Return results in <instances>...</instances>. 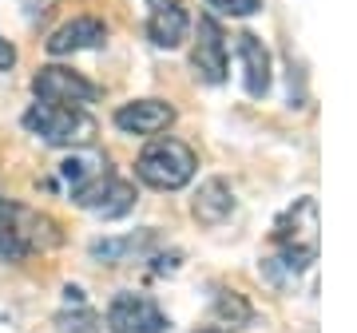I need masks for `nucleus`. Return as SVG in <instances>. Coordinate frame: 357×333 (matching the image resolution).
<instances>
[{
	"mask_svg": "<svg viewBox=\"0 0 357 333\" xmlns=\"http://www.w3.org/2000/svg\"><path fill=\"white\" fill-rule=\"evenodd\" d=\"M28 210L24 206L8 203L4 194H0V262H8V266H16V262H24L28 254H32V231H28Z\"/></svg>",
	"mask_w": 357,
	"mask_h": 333,
	"instance_id": "f8f14e48",
	"label": "nucleus"
},
{
	"mask_svg": "<svg viewBox=\"0 0 357 333\" xmlns=\"http://www.w3.org/2000/svg\"><path fill=\"white\" fill-rule=\"evenodd\" d=\"M13 64H16V48L8 40H0V72H8Z\"/></svg>",
	"mask_w": 357,
	"mask_h": 333,
	"instance_id": "f3484780",
	"label": "nucleus"
},
{
	"mask_svg": "<svg viewBox=\"0 0 357 333\" xmlns=\"http://www.w3.org/2000/svg\"><path fill=\"white\" fill-rule=\"evenodd\" d=\"M103 163H107V159H84V155H72V159L60 163V175H64V183L76 191V187H84V183H88Z\"/></svg>",
	"mask_w": 357,
	"mask_h": 333,
	"instance_id": "2eb2a0df",
	"label": "nucleus"
},
{
	"mask_svg": "<svg viewBox=\"0 0 357 333\" xmlns=\"http://www.w3.org/2000/svg\"><path fill=\"white\" fill-rule=\"evenodd\" d=\"M103 44H107V24L100 16H72L68 24H60L44 40L48 56H76V52L103 48Z\"/></svg>",
	"mask_w": 357,
	"mask_h": 333,
	"instance_id": "1a4fd4ad",
	"label": "nucleus"
},
{
	"mask_svg": "<svg viewBox=\"0 0 357 333\" xmlns=\"http://www.w3.org/2000/svg\"><path fill=\"white\" fill-rule=\"evenodd\" d=\"M203 333H218V330H203Z\"/></svg>",
	"mask_w": 357,
	"mask_h": 333,
	"instance_id": "a211bd4d",
	"label": "nucleus"
},
{
	"mask_svg": "<svg viewBox=\"0 0 357 333\" xmlns=\"http://www.w3.org/2000/svg\"><path fill=\"white\" fill-rule=\"evenodd\" d=\"M274 246H278L282 262L294 270V274H302L318 262V203L314 199H298V203L278 218V226H274Z\"/></svg>",
	"mask_w": 357,
	"mask_h": 333,
	"instance_id": "7ed1b4c3",
	"label": "nucleus"
},
{
	"mask_svg": "<svg viewBox=\"0 0 357 333\" xmlns=\"http://www.w3.org/2000/svg\"><path fill=\"white\" fill-rule=\"evenodd\" d=\"M32 95L40 103H60V107H88L96 103V88L64 64H48L32 76Z\"/></svg>",
	"mask_w": 357,
	"mask_h": 333,
	"instance_id": "39448f33",
	"label": "nucleus"
},
{
	"mask_svg": "<svg viewBox=\"0 0 357 333\" xmlns=\"http://www.w3.org/2000/svg\"><path fill=\"white\" fill-rule=\"evenodd\" d=\"M20 123L48 147H88L96 139V119L88 116V107H60L36 100Z\"/></svg>",
	"mask_w": 357,
	"mask_h": 333,
	"instance_id": "f03ea898",
	"label": "nucleus"
},
{
	"mask_svg": "<svg viewBox=\"0 0 357 333\" xmlns=\"http://www.w3.org/2000/svg\"><path fill=\"white\" fill-rule=\"evenodd\" d=\"M199 171V155L178 139H155L135 159V179L151 191H183Z\"/></svg>",
	"mask_w": 357,
	"mask_h": 333,
	"instance_id": "f257e3e1",
	"label": "nucleus"
},
{
	"mask_svg": "<svg viewBox=\"0 0 357 333\" xmlns=\"http://www.w3.org/2000/svg\"><path fill=\"white\" fill-rule=\"evenodd\" d=\"M206 8H215L218 16H255L262 8V0H203Z\"/></svg>",
	"mask_w": 357,
	"mask_h": 333,
	"instance_id": "dca6fc26",
	"label": "nucleus"
},
{
	"mask_svg": "<svg viewBox=\"0 0 357 333\" xmlns=\"http://www.w3.org/2000/svg\"><path fill=\"white\" fill-rule=\"evenodd\" d=\"M191 68L195 76L203 84H222L227 79V68H230V56H227V36L211 13L199 16V28H195V48H191Z\"/></svg>",
	"mask_w": 357,
	"mask_h": 333,
	"instance_id": "423d86ee",
	"label": "nucleus"
},
{
	"mask_svg": "<svg viewBox=\"0 0 357 333\" xmlns=\"http://www.w3.org/2000/svg\"><path fill=\"white\" fill-rule=\"evenodd\" d=\"M234 52H238V64H243V84L250 100H262L274 84V60H270L266 44L255 36V32H243L234 36Z\"/></svg>",
	"mask_w": 357,
	"mask_h": 333,
	"instance_id": "9d476101",
	"label": "nucleus"
},
{
	"mask_svg": "<svg viewBox=\"0 0 357 333\" xmlns=\"http://www.w3.org/2000/svg\"><path fill=\"white\" fill-rule=\"evenodd\" d=\"M195 218L203 222V226H218V222H227L234 215V191H230L227 179H206L195 194Z\"/></svg>",
	"mask_w": 357,
	"mask_h": 333,
	"instance_id": "ddd939ff",
	"label": "nucleus"
},
{
	"mask_svg": "<svg viewBox=\"0 0 357 333\" xmlns=\"http://www.w3.org/2000/svg\"><path fill=\"white\" fill-rule=\"evenodd\" d=\"M151 246H155V234L139 231V234H128V238H103V242H91V254L103 258V262H112V266H119V262H128L131 254H147Z\"/></svg>",
	"mask_w": 357,
	"mask_h": 333,
	"instance_id": "4468645a",
	"label": "nucleus"
},
{
	"mask_svg": "<svg viewBox=\"0 0 357 333\" xmlns=\"http://www.w3.org/2000/svg\"><path fill=\"white\" fill-rule=\"evenodd\" d=\"M191 36V13L183 0H147V40L155 48L175 52Z\"/></svg>",
	"mask_w": 357,
	"mask_h": 333,
	"instance_id": "6e6552de",
	"label": "nucleus"
},
{
	"mask_svg": "<svg viewBox=\"0 0 357 333\" xmlns=\"http://www.w3.org/2000/svg\"><path fill=\"white\" fill-rule=\"evenodd\" d=\"M175 123V107L167 100H131L115 111V127L123 135H159Z\"/></svg>",
	"mask_w": 357,
	"mask_h": 333,
	"instance_id": "9b49d317",
	"label": "nucleus"
},
{
	"mask_svg": "<svg viewBox=\"0 0 357 333\" xmlns=\"http://www.w3.org/2000/svg\"><path fill=\"white\" fill-rule=\"evenodd\" d=\"M72 203L84 206V210H96V215H103V218H115V215H128V210H131L135 191H131L123 179H115V171L103 163L100 171L84 183V187L72 191Z\"/></svg>",
	"mask_w": 357,
	"mask_h": 333,
	"instance_id": "20e7f679",
	"label": "nucleus"
},
{
	"mask_svg": "<svg viewBox=\"0 0 357 333\" xmlns=\"http://www.w3.org/2000/svg\"><path fill=\"white\" fill-rule=\"evenodd\" d=\"M112 333H167V313L147 294H115L107 306Z\"/></svg>",
	"mask_w": 357,
	"mask_h": 333,
	"instance_id": "0eeeda50",
	"label": "nucleus"
}]
</instances>
